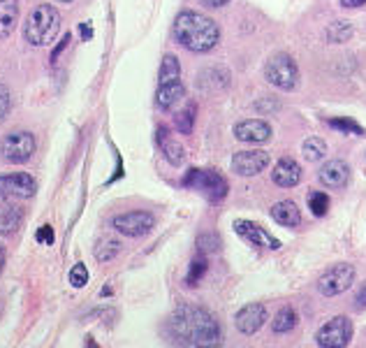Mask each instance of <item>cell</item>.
<instances>
[{
  "label": "cell",
  "mask_w": 366,
  "mask_h": 348,
  "mask_svg": "<svg viewBox=\"0 0 366 348\" xmlns=\"http://www.w3.org/2000/svg\"><path fill=\"white\" fill-rule=\"evenodd\" d=\"M181 75V66H179V58L172 56V54H167L160 63V84H167V82H177Z\"/></svg>",
  "instance_id": "d4e9b609"
},
{
  "label": "cell",
  "mask_w": 366,
  "mask_h": 348,
  "mask_svg": "<svg viewBox=\"0 0 366 348\" xmlns=\"http://www.w3.org/2000/svg\"><path fill=\"white\" fill-rule=\"evenodd\" d=\"M37 191L35 177L26 172H14V174H0V197H19V200H28Z\"/></svg>",
  "instance_id": "30bf717a"
},
{
  "label": "cell",
  "mask_w": 366,
  "mask_h": 348,
  "mask_svg": "<svg viewBox=\"0 0 366 348\" xmlns=\"http://www.w3.org/2000/svg\"><path fill=\"white\" fill-rule=\"evenodd\" d=\"M308 207H311L313 216H324V213H327V207H329V197L324 193H313L311 200H308Z\"/></svg>",
  "instance_id": "1f68e13d"
},
{
  "label": "cell",
  "mask_w": 366,
  "mask_h": 348,
  "mask_svg": "<svg viewBox=\"0 0 366 348\" xmlns=\"http://www.w3.org/2000/svg\"><path fill=\"white\" fill-rule=\"evenodd\" d=\"M116 232H121L125 237H144L156 228V218L153 213L149 211H128V213H121L111 220Z\"/></svg>",
  "instance_id": "9c48e42d"
},
{
  "label": "cell",
  "mask_w": 366,
  "mask_h": 348,
  "mask_svg": "<svg viewBox=\"0 0 366 348\" xmlns=\"http://www.w3.org/2000/svg\"><path fill=\"white\" fill-rule=\"evenodd\" d=\"M61 3H72V0H61Z\"/></svg>",
  "instance_id": "60d3db41"
},
{
  "label": "cell",
  "mask_w": 366,
  "mask_h": 348,
  "mask_svg": "<svg viewBox=\"0 0 366 348\" xmlns=\"http://www.w3.org/2000/svg\"><path fill=\"white\" fill-rule=\"evenodd\" d=\"M181 184L186 188H193V191H200L213 202H218L227 195V181L216 170H188Z\"/></svg>",
  "instance_id": "277c9868"
},
{
  "label": "cell",
  "mask_w": 366,
  "mask_h": 348,
  "mask_svg": "<svg viewBox=\"0 0 366 348\" xmlns=\"http://www.w3.org/2000/svg\"><path fill=\"white\" fill-rule=\"evenodd\" d=\"M19 23V0H0V39H7Z\"/></svg>",
  "instance_id": "ffe728a7"
},
{
  "label": "cell",
  "mask_w": 366,
  "mask_h": 348,
  "mask_svg": "<svg viewBox=\"0 0 366 348\" xmlns=\"http://www.w3.org/2000/svg\"><path fill=\"white\" fill-rule=\"evenodd\" d=\"M272 179L281 188H294L301 181V165L294 158H281L272 172Z\"/></svg>",
  "instance_id": "2e32d148"
},
{
  "label": "cell",
  "mask_w": 366,
  "mask_h": 348,
  "mask_svg": "<svg viewBox=\"0 0 366 348\" xmlns=\"http://www.w3.org/2000/svg\"><path fill=\"white\" fill-rule=\"evenodd\" d=\"M329 125L332 128H336V130L348 132V135H366L362 125H357L355 121H350V118H332Z\"/></svg>",
  "instance_id": "f546056e"
},
{
  "label": "cell",
  "mask_w": 366,
  "mask_h": 348,
  "mask_svg": "<svg viewBox=\"0 0 366 348\" xmlns=\"http://www.w3.org/2000/svg\"><path fill=\"white\" fill-rule=\"evenodd\" d=\"M183 98H186V86H183L179 79H177V82H167V84L158 86L156 105L167 112V109L177 107V102H181Z\"/></svg>",
  "instance_id": "e0dca14e"
},
{
  "label": "cell",
  "mask_w": 366,
  "mask_h": 348,
  "mask_svg": "<svg viewBox=\"0 0 366 348\" xmlns=\"http://www.w3.org/2000/svg\"><path fill=\"white\" fill-rule=\"evenodd\" d=\"M353 283H355V267L348 263H341V265L329 267V270L317 279V290H320L324 297H334L348 290Z\"/></svg>",
  "instance_id": "52a82bcc"
},
{
  "label": "cell",
  "mask_w": 366,
  "mask_h": 348,
  "mask_svg": "<svg viewBox=\"0 0 366 348\" xmlns=\"http://www.w3.org/2000/svg\"><path fill=\"white\" fill-rule=\"evenodd\" d=\"M12 98H10V89L5 84H0V118H5L7 112H10Z\"/></svg>",
  "instance_id": "d6a6232c"
},
{
  "label": "cell",
  "mask_w": 366,
  "mask_h": 348,
  "mask_svg": "<svg viewBox=\"0 0 366 348\" xmlns=\"http://www.w3.org/2000/svg\"><path fill=\"white\" fill-rule=\"evenodd\" d=\"M202 3H204L206 7H222V5H227L229 0H202Z\"/></svg>",
  "instance_id": "74e56055"
},
{
  "label": "cell",
  "mask_w": 366,
  "mask_h": 348,
  "mask_svg": "<svg viewBox=\"0 0 366 348\" xmlns=\"http://www.w3.org/2000/svg\"><path fill=\"white\" fill-rule=\"evenodd\" d=\"M206 274V260L200 256L195 258L193 263H190V270H188V276H186V283L188 286H197L200 283V279Z\"/></svg>",
  "instance_id": "f1b7e54d"
},
{
  "label": "cell",
  "mask_w": 366,
  "mask_h": 348,
  "mask_svg": "<svg viewBox=\"0 0 366 348\" xmlns=\"http://www.w3.org/2000/svg\"><path fill=\"white\" fill-rule=\"evenodd\" d=\"M118 251H121V242L111 240V237H102L98 247H95V260L98 263H109V260L118 256Z\"/></svg>",
  "instance_id": "603a6c76"
},
{
  "label": "cell",
  "mask_w": 366,
  "mask_h": 348,
  "mask_svg": "<svg viewBox=\"0 0 366 348\" xmlns=\"http://www.w3.org/2000/svg\"><path fill=\"white\" fill-rule=\"evenodd\" d=\"M317 179L320 184H324L327 188H343L350 181V168L343 161H327L317 172Z\"/></svg>",
  "instance_id": "9a60e30c"
},
{
  "label": "cell",
  "mask_w": 366,
  "mask_h": 348,
  "mask_svg": "<svg viewBox=\"0 0 366 348\" xmlns=\"http://www.w3.org/2000/svg\"><path fill=\"white\" fill-rule=\"evenodd\" d=\"M265 77L267 82L276 86L281 91H292L294 86L299 82V70H297V63L292 61V56L288 54H276L267 61L265 66Z\"/></svg>",
  "instance_id": "5b68a950"
},
{
  "label": "cell",
  "mask_w": 366,
  "mask_h": 348,
  "mask_svg": "<svg viewBox=\"0 0 366 348\" xmlns=\"http://www.w3.org/2000/svg\"><path fill=\"white\" fill-rule=\"evenodd\" d=\"M341 5L343 7H350V10H355V7H364L366 0H341Z\"/></svg>",
  "instance_id": "8d00e7d4"
},
{
  "label": "cell",
  "mask_w": 366,
  "mask_h": 348,
  "mask_svg": "<svg viewBox=\"0 0 366 348\" xmlns=\"http://www.w3.org/2000/svg\"><path fill=\"white\" fill-rule=\"evenodd\" d=\"M353 35V28H350L348 21H336L332 23L329 30H327V39L332 44H339V42H346V39Z\"/></svg>",
  "instance_id": "484cf974"
},
{
  "label": "cell",
  "mask_w": 366,
  "mask_h": 348,
  "mask_svg": "<svg viewBox=\"0 0 366 348\" xmlns=\"http://www.w3.org/2000/svg\"><path fill=\"white\" fill-rule=\"evenodd\" d=\"M297 321H299L297 311H294L292 306H283V309L274 316L272 330L276 332V335H285V332H292L294 328H297Z\"/></svg>",
  "instance_id": "7402d4cb"
},
{
  "label": "cell",
  "mask_w": 366,
  "mask_h": 348,
  "mask_svg": "<svg viewBox=\"0 0 366 348\" xmlns=\"http://www.w3.org/2000/svg\"><path fill=\"white\" fill-rule=\"evenodd\" d=\"M61 28V14L53 5H39L28 14L23 23V37L33 46H46L53 42Z\"/></svg>",
  "instance_id": "3957f363"
},
{
  "label": "cell",
  "mask_w": 366,
  "mask_h": 348,
  "mask_svg": "<svg viewBox=\"0 0 366 348\" xmlns=\"http://www.w3.org/2000/svg\"><path fill=\"white\" fill-rule=\"evenodd\" d=\"M174 121H177V130L181 135H190V132H193V123H195V105H190L183 109V112H179Z\"/></svg>",
  "instance_id": "4316f807"
},
{
  "label": "cell",
  "mask_w": 366,
  "mask_h": 348,
  "mask_svg": "<svg viewBox=\"0 0 366 348\" xmlns=\"http://www.w3.org/2000/svg\"><path fill=\"white\" fill-rule=\"evenodd\" d=\"M197 251L200 256H209V253H218L220 251V237L218 235H200L197 237Z\"/></svg>",
  "instance_id": "83f0119b"
},
{
  "label": "cell",
  "mask_w": 366,
  "mask_h": 348,
  "mask_svg": "<svg viewBox=\"0 0 366 348\" xmlns=\"http://www.w3.org/2000/svg\"><path fill=\"white\" fill-rule=\"evenodd\" d=\"M70 283H72V288H84L89 283V270H86L84 263H77L70 270Z\"/></svg>",
  "instance_id": "4dcf8cb0"
},
{
  "label": "cell",
  "mask_w": 366,
  "mask_h": 348,
  "mask_svg": "<svg viewBox=\"0 0 366 348\" xmlns=\"http://www.w3.org/2000/svg\"><path fill=\"white\" fill-rule=\"evenodd\" d=\"M158 144H160L165 158L172 165H181L183 163V156H186V151H183V147L179 144L177 139L170 137V132H167L165 125H160V128H158Z\"/></svg>",
  "instance_id": "44dd1931"
},
{
  "label": "cell",
  "mask_w": 366,
  "mask_h": 348,
  "mask_svg": "<svg viewBox=\"0 0 366 348\" xmlns=\"http://www.w3.org/2000/svg\"><path fill=\"white\" fill-rule=\"evenodd\" d=\"M301 151H304L306 161L317 163V161H322L324 154H327V144H324V139H320V137H308L304 142V147H301Z\"/></svg>",
  "instance_id": "cb8c5ba5"
},
{
  "label": "cell",
  "mask_w": 366,
  "mask_h": 348,
  "mask_svg": "<svg viewBox=\"0 0 366 348\" xmlns=\"http://www.w3.org/2000/svg\"><path fill=\"white\" fill-rule=\"evenodd\" d=\"M0 154L12 165L28 163L35 154V137L30 132H10L0 144Z\"/></svg>",
  "instance_id": "ba28073f"
},
{
  "label": "cell",
  "mask_w": 366,
  "mask_h": 348,
  "mask_svg": "<svg viewBox=\"0 0 366 348\" xmlns=\"http://www.w3.org/2000/svg\"><path fill=\"white\" fill-rule=\"evenodd\" d=\"M23 220V211L14 202H10L7 197L0 200V232L3 235H14L19 230Z\"/></svg>",
  "instance_id": "ac0fdd59"
},
{
  "label": "cell",
  "mask_w": 366,
  "mask_h": 348,
  "mask_svg": "<svg viewBox=\"0 0 366 348\" xmlns=\"http://www.w3.org/2000/svg\"><path fill=\"white\" fill-rule=\"evenodd\" d=\"M234 137L239 142H251V144H262L272 139V125L260 118H246L234 125Z\"/></svg>",
  "instance_id": "5bb4252c"
},
{
  "label": "cell",
  "mask_w": 366,
  "mask_h": 348,
  "mask_svg": "<svg viewBox=\"0 0 366 348\" xmlns=\"http://www.w3.org/2000/svg\"><path fill=\"white\" fill-rule=\"evenodd\" d=\"M167 335L181 346H216L220 342V325L202 306L181 304L167 321Z\"/></svg>",
  "instance_id": "6da1fadb"
},
{
  "label": "cell",
  "mask_w": 366,
  "mask_h": 348,
  "mask_svg": "<svg viewBox=\"0 0 366 348\" xmlns=\"http://www.w3.org/2000/svg\"><path fill=\"white\" fill-rule=\"evenodd\" d=\"M3 267H5V249L0 247V274H3Z\"/></svg>",
  "instance_id": "ab89813d"
},
{
  "label": "cell",
  "mask_w": 366,
  "mask_h": 348,
  "mask_svg": "<svg viewBox=\"0 0 366 348\" xmlns=\"http://www.w3.org/2000/svg\"><path fill=\"white\" fill-rule=\"evenodd\" d=\"M174 39H177L181 46H186L188 51L206 54L218 44L220 28L218 23L206 17V14L186 10L174 21Z\"/></svg>",
  "instance_id": "7a4b0ae2"
},
{
  "label": "cell",
  "mask_w": 366,
  "mask_h": 348,
  "mask_svg": "<svg viewBox=\"0 0 366 348\" xmlns=\"http://www.w3.org/2000/svg\"><path fill=\"white\" fill-rule=\"evenodd\" d=\"M353 339V323L346 316H334L317 330L315 344L320 348H346Z\"/></svg>",
  "instance_id": "8992f818"
},
{
  "label": "cell",
  "mask_w": 366,
  "mask_h": 348,
  "mask_svg": "<svg viewBox=\"0 0 366 348\" xmlns=\"http://www.w3.org/2000/svg\"><path fill=\"white\" fill-rule=\"evenodd\" d=\"M355 304H357V309H366V283H362V288L357 290Z\"/></svg>",
  "instance_id": "e575fe53"
},
{
  "label": "cell",
  "mask_w": 366,
  "mask_h": 348,
  "mask_svg": "<svg viewBox=\"0 0 366 348\" xmlns=\"http://www.w3.org/2000/svg\"><path fill=\"white\" fill-rule=\"evenodd\" d=\"M269 165V154L255 149V151H239L232 156V172L239 177H255Z\"/></svg>",
  "instance_id": "8fae6325"
},
{
  "label": "cell",
  "mask_w": 366,
  "mask_h": 348,
  "mask_svg": "<svg viewBox=\"0 0 366 348\" xmlns=\"http://www.w3.org/2000/svg\"><path fill=\"white\" fill-rule=\"evenodd\" d=\"M68 42H70V35H65V37L61 39V44L56 46V49H53V54H51V61H58V54H61L63 49H65V46H68Z\"/></svg>",
  "instance_id": "d590c367"
},
{
  "label": "cell",
  "mask_w": 366,
  "mask_h": 348,
  "mask_svg": "<svg viewBox=\"0 0 366 348\" xmlns=\"http://www.w3.org/2000/svg\"><path fill=\"white\" fill-rule=\"evenodd\" d=\"M272 218L283 228H297L301 223V211L292 200H281L272 207Z\"/></svg>",
  "instance_id": "d6986e66"
},
{
  "label": "cell",
  "mask_w": 366,
  "mask_h": 348,
  "mask_svg": "<svg viewBox=\"0 0 366 348\" xmlns=\"http://www.w3.org/2000/svg\"><path fill=\"white\" fill-rule=\"evenodd\" d=\"M91 33H93V30H91V23L84 21V23H82V37H84V39H91Z\"/></svg>",
  "instance_id": "f35d334b"
},
{
  "label": "cell",
  "mask_w": 366,
  "mask_h": 348,
  "mask_svg": "<svg viewBox=\"0 0 366 348\" xmlns=\"http://www.w3.org/2000/svg\"><path fill=\"white\" fill-rule=\"evenodd\" d=\"M267 321V306L260 302L246 304L241 311L234 316V325L241 335H255Z\"/></svg>",
  "instance_id": "4fadbf2b"
},
{
  "label": "cell",
  "mask_w": 366,
  "mask_h": 348,
  "mask_svg": "<svg viewBox=\"0 0 366 348\" xmlns=\"http://www.w3.org/2000/svg\"><path fill=\"white\" fill-rule=\"evenodd\" d=\"M234 230H236V235H241L246 242H251L253 247H262V249H269V251L281 249V242H278L274 235H269L265 228L258 225V223H251V220H236Z\"/></svg>",
  "instance_id": "7c38bea8"
},
{
  "label": "cell",
  "mask_w": 366,
  "mask_h": 348,
  "mask_svg": "<svg viewBox=\"0 0 366 348\" xmlns=\"http://www.w3.org/2000/svg\"><path fill=\"white\" fill-rule=\"evenodd\" d=\"M35 237H37L39 244H53V228L51 225H42Z\"/></svg>",
  "instance_id": "836d02e7"
}]
</instances>
